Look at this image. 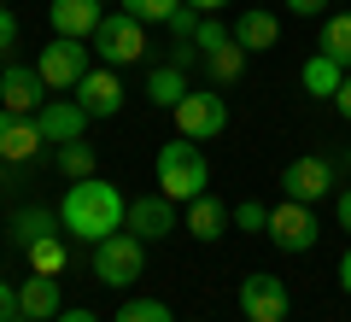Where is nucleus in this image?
<instances>
[{"label":"nucleus","instance_id":"c9c22d12","mask_svg":"<svg viewBox=\"0 0 351 322\" xmlns=\"http://www.w3.org/2000/svg\"><path fill=\"white\" fill-rule=\"evenodd\" d=\"M53 322H100V317H94V310H82V305H76V310H59V317H53Z\"/></svg>","mask_w":351,"mask_h":322},{"label":"nucleus","instance_id":"a878e982","mask_svg":"<svg viewBox=\"0 0 351 322\" xmlns=\"http://www.w3.org/2000/svg\"><path fill=\"white\" fill-rule=\"evenodd\" d=\"M59 170L71 176V182L94 176V147H88V141H64V147H59Z\"/></svg>","mask_w":351,"mask_h":322},{"label":"nucleus","instance_id":"f704fd0d","mask_svg":"<svg viewBox=\"0 0 351 322\" xmlns=\"http://www.w3.org/2000/svg\"><path fill=\"white\" fill-rule=\"evenodd\" d=\"M334 106H339V117L351 124V71H346V82H339V94H334Z\"/></svg>","mask_w":351,"mask_h":322},{"label":"nucleus","instance_id":"7ed1b4c3","mask_svg":"<svg viewBox=\"0 0 351 322\" xmlns=\"http://www.w3.org/2000/svg\"><path fill=\"white\" fill-rule=\"evenodd\" d=\"M141 270H147V240L129 235V229H117V235H106L100 246H94V275H100L106 287H135Z\"/></svg>","mask_w":351,"mask_h":322},{"label":"nucleus","instance_id":"4c0bfd02","mask_svg":"<svg viewBox=\"0 0 351 322\" xmlns=\"http://www.w3.org/2000/svg\"><path fill=\"white\" fill-rule=\"evenodd\" d=\"M339 287L351 293V246H346V258H339Z\"/></svg>","mask_w":351,"mask_h":322},{"label":"nucleus","instance_id":"ddd939ff","mask_svg":"<svg viewBox=\"0 0 351 322\" xmlns=\"http://www.w3.org/2000/svg\"><path fill=\"white\" fill-rule=\"evenodd\" d=\"M47 18H53V36L88 41L106 24V0H47Z\"/></svg>","mask_w":351,"mask_h":322},{"label":"nucleus","instance_id":"ea45409f","mask_svg":"<svg viewBox=\"0 0 351 322\" xmlns=\"http://www.w3.org/2000/svg\"><path fill=\"white\" fill-rule=\"evenodd\" d=\"M0 187H6V159H0Z\"/></svg>","mask_w":351,"mask_h":322},{"label":"nucleus","instance_id":"423d86ee","mask_svg":"<svg viewBox=\"0 0 351 322\" xmlns=\"http://www.w3.org/2000/svg\"><path fill=\"white\" fill-rule=\"evenodd\" d=\"M234 299H240V317H246V322H287V310H293L287 281L269 275V270H252L246 281H240Z\"/></svg>","mask_w":351,"mask_h":322},{"label":"nucleus","instance_id":"9d476101","mask_svg":"<svg viewBox=\"0 0 351 322\" xmlns=\"http://www.w3.org/2000/svg\"><path fill=\"white\" fill-rule=\"evenodd\" d=\"M281 194H287V199H304V205L328 199V194H334V164H328V159H316V152L293 159L287 170H281Z\"/></svg>","mask_w":351,"mask_h":322},{"label":"nucleus","instance_id":"2f4dec72","mask_svg":"<svg viewBox=\"0 0 351 322\" xmlns=\"http://www.w3.org/2000/svg\"><path fill=\"white\" fill-rule=\"evenodd\" d=\"M164 65H176V71H193V65H199V47H193V41H170V59Z\"/></svg>","mask_w":351,"mask_h":322},{"label":"nucleus","instance_id":"39448f33","mask_svg":"<svg viewBox=\"0 0 351 322\" xmlns=\"http://www.w3.org/2000/svg\"><path fill=\"white\" fill-rule=\"evenodd\" d=\"M36 71H41V82H47L53 94H64V88H76L88 71H94V47H88V41H76V36H53L47 47H41Z\"/></svg>","mask_w":351,"mask_h":322},{"label":"nucleus","instance_id":"473e14b6","mask_svg":"<svg viewBox=\"0 0 351 322\" xmlns=\"http://www.w3.org/2000/svg\"><path fill=\"white\" fill-rule=\"evenodd\" d=\"M12 317H18V287L0 281V322H12Z\"/></svg>","mask_w":351,"mask_h":322},{"label":"nucleus","instance_id":"2eb2a0df","mask_svg":"<svg viewBox=\"0 0 351 322\" xmlns=\"http://www.w3.org/2000/svg\"><path fill=\"white\" fill-rule=\"evenodd\" d=\"M47 147L36 129V117H18V112H0V159L6 164H29L36 152Z\"/></svg>","mask_w":351,"mask_h":322},{"label":"nucleus","instance_id":"dca6fc26","mask_svg":"<svg viewBox=\"0 0 351 322\" xmlns=\"http://www.w3.org/2000/svg\"><path fill=\"white\" fill-rule=\"evenodd\" d=\"M18 310L36 317V322H53V317H59V275L29 270V281H18Z\"/></svg>","mask_w":351,"mask_h":322},{"label":"nucleus","instance_id":"bb28decb","mask_svg":"<svg viewBox=\"0 0 351 322\" xmlns=\"http://www.w3.org/2000/svg\"><path fill=\"white\" fill-rule=\"evenodd\" d=\"M117 322H176V317H170L164 299H129V305L117 310Z\"/></svg>","mask_w":351,"mask_h":322},{"label":"nucleus","instance_id":"f03ea898","mask_svg":"<svg viewBox=\"0 0 351 322\" xmlns=\"http://www.w3.org/2000/svg\"><path fill=\"white\" fill-rule=\"evenodd\" d=\"M152 164H158V194H170L176 205H188V199H199L211 187V164H205L199 141H188V135L164 141Z\"/></svg>","mask_w":351,"mask_h":322},{"label":"nucleus","instance_id":"20e7f679","mask_svg":"<svg viewBox=\"0 0 351 322\" xmlns=\"http://www.w3.org/2000/svg\"><path fill=\"white\" fill-rule=\"evenodd\" d=\"M88 47L100 53L112 71H123V65L147 59V24H141V18H129V12H106V24L88 36Z\"/></svg>","mask_w":351,"mask_h":322},{"label":"nucleus","instance_id":"aec40b11","mask_svg":"<svg viewBox=\"0 0 351 322\" xmlns=\"http://www.w3.org/2000/svg\"><path fill=\"white\" fill-rule=\"evenodd\" d=\"M228 223H234V217H228V205H223L217 194L188 199V229H193V240H223Z\"/></svg>","mask_w":351,"mask_h":322},{"label":"nucleus","instance_id":"e433bc0d","mask_svg":"<svg viewBox=\"0 0 351 322\" xmlns=\"http://www.w3.org/2000/svg\"><path fill=\"white\" fill-rule=\"evenodd\" d=\"M339 229H346V235H351V187H346V194H339Z\"/></svg>","mask_w":351,"mask_h":322},{"label":"nucleus","instance_id":"f3484780","mask_svg":"<svg viewBox=\"0 0 351 322\" xmlns=\"http://www.w3.org/2000/svg\"><path fill=\"white\" fill-rule=\"evenodd\" d=\"M234 41L246 53H269L281 41V18L276 12H263V6H246V12L234 18Z\"/></svg>","mask_w":351,"mask_h":322},{"label":"nucleus","instance_id":"b1692460","mask_svg":"<svg viewBox=\"0 0 351 322\" xmlns=\"http://www.w3.org/2000/svg\"><path fill=\"white\" fill-rule=\"evenodd\" d=\"M24 258H29V270H41V275H64V270H71V252H64V240H59V235L36 240Z\"/></svg>","mask_w":351,"mask_h":322},{"label":"nucleus","instance_id":"cd10ccee","mask_svg":"<svg viewBox=\"0 0 351 322\" xmlns=\"http://www.w3.org/2000/svg\"><path fill=\"white\" fill-rule=\"evenodd\" d=\"M228 217H234V229H246V235L269 229V205H258V199H240V205L228 211Z\"/></svg>","mask_w":351,"mask_h":322},{"label":"nucleus","instance_id":"1a4fd4ad","mask_svg":"<svg viewBox=\"0 0 351 322\" xmlns=\"http://www.w3.org/2000/svg\"><path fill=\"white\" fill-rule=\"evenodd\" d=\"M53 100V88L41 82L36 65H0V112H18V117H36L41 106Z\"/></svg>","mask_w":351,"mask_h":322},{"label":"nucleus","instance_id":"412c9836","mask_svg":"<svg viewBox=\"0 0 351 322\" xmlns=\"http://www.w3.org/2000/svg\"><path fill=\"white\" fill-rule=\"evenodd\" d=\"M188 71H176V65H158V71L147 76V100L152 106H158V112H176V106H182V100H188Z\"/></svg>","mask_w":351,"mask_h":322},{"label":"nucleus","instance_id":"7c9ffc66","mask_svg":"<svg viewBox=\"0 0 351 322\" xmlns=\"http://www.w3.org/2000/svg\"><path fill=\"white\" fill-rule=\"evenodd\" d=\"M12 47H18V12L0 6V59H12Z\"/></svg>","mask_w":351,"mask_h":322},{"label":"nucleus","instance_id":"6e6552de","mask_svg":"<svg viewBox=\"0 0 351 322\" xmlns=\"http://www.w3.org/2000/svg\"><path fill=\"white\" fill-rule=\"evenodd\" d=\"M263 235H269L276 252H311L322 229H316V211L304 199H281V205H269V229Z\"/></svg>","mask_w":351,"mask_h":322},{"label":"nucleus","instance_id":"72a5a7b5","mask_svg":"<svg viewBox=\"0 0 351 322\" xmlns=\"http://www.w3.org/2000/svg\"><path fill=\"white\" fill-rule=\"evenodd\" d=\"M287 12H293V18H322L328 0H287Z\"/></svg>","mask_w":351,"mask_h":322},{"label":"nucleus","instance_id":"79ce46f5","mask_svg":"<svg viewBox=\"0 0 351 322\" xmlns=\"http://www.w3.org/2000/svg\"><path fill=\"white\" fill-rule=\"evenodd\" d=\"M346 170H351V147H346Z\"/></svg>","mask_w":351,"mask_h":322},{"label":"nucleus","instance_id":"a211bd4d","mask_svg":"<svg viewBox=\"0 0 351 322\" xmlns=\"http://www.w3.org/2000/svg\"><path fill=\"white\" fill-rule=\"evenodd\" d=\"M339 82H346V65L328 59L322 47H316L311 59L299 65V88H304V94H316V100H334V94H339Z\"/></svg>","mask_w":351,"mask_h":322},{"label":"nucleus","instance_id":"6ab92c4d","mask_svg":"<svg viewBox=\"0 0 351 322\" xmlns=\"http://www.w3.org/2000/svg\"><path fill=\"white\" fill-rule=\"evenodd\" d=\"M59 217L53 211H41V205H24V211H12V223H6V235H12V246L18 252H29L36 240H47V235H59Z\"/></svg>","mask_w":351,"mask_h":322},{"label":"nucleus","instance_id":"c03bdc74","mask_svg":"<svg viewBox=\"0 0 351 322\" xmlns=\"http://www.w3.org/2000/svg\"><path fill=\"white\" fill-rule=\"evenodd\" d=\"M0 6H6V0H0Z\"/></svg>","mask_w":351,"mask_h":322},{"label":"nucleus","instance_id":"f257e3e1","mask_svg":"<svg viewBox=\"0 0 351 322\" xmlns=\"http://www.w3.org/2000/svg\"><path fill=\"white\" fill-rule=\"evenodd\" d=\"M59 223L64 235H76L82 246H100L106 235H117V229L129 223V199L117 182H106V176H82V182H71V194L59 199Z\"/></svg>","mask_w":351,"mask_h":322},{"label":"nucleus","instance_id":"c85d7f7f","mask_svg":"<svg viewBox=\"0 0 351 322\" xmlns=\"http://www.w3.org/2000/svg\"><path fill=\"white\" fill-rule=\"evenodd\" d=\"M223 41H234V30H223L211 12H205V18H199V30H193V47H199V59H205L211 47H223Z\"/></svg>","mask_w":351,"mask_h":322},{"label":"nucleus","instance_id":"37998d69","mask_svg":"<svg viewBox=\"0 0 351 322\" xmlns=\"http://www.w3.org/2000/svg\"><path fill=\"white\" fill-rule=\"evenodd\" d=\"M193 322H205V317H193Z\"/></svg>","mask_w":351,"mask_h":322},{"label":"nucleus","instance_id":"58836bf2","mask_svg":"<svg viewBox=\"0 0 351 322\" xmlns=\"http://www.w3.org/2000/svg\"><path fill=\"white\" fill-rule=\"evenodd\" d=\"M188 6H193V12H223L228 0H188Z\"/></svg>","mask_w":351,"mask_h":322},{"label":"nucleus","instance_id":"c756f323","mask_svg":"<svg viewBox=\"0 0 351 322\" xmlns=\"http://www.w3.org/2000/svg\"><path fill=\"white\" fill-rule=\"evenodd\" d=\"M199 18H205V12H193L188 0H182V6L170 12V24H164V30H170V41H193V30H199Z\"/></svg>","mask_w":351,"mask_h":322},{"label":"nucleus","instance_id":"4468645a","mask_svg":"<svg viewBox=\"0 0 351 322\" xmlns=\"http://www.w3.org/2000/svg\"><path fill=\"white\" fill-rule=\"evenodd\" d=\"M36 129H41V141H47V147H64V141H82L88 112L76 106V100H47V106L36 112Z\"/></svg>","mask_w":351,"mask_h":322},{"label":"nucleus","instance_id":"4be33fe9","mask_svg":"<svg viewBox=\"0 0 351 322\" xmlns=\"http://www.w3.org/2000/svg\"><path fill=\"white\" fill-rule=\"evenodd\" d=\"M199 71L211 76L217 88H228V82H234L240 71H246V47H240V41H223V47H211V53L199 59Z\"/></svg>","mask_w":351,"mask_h":322},{"label":"nucleus","instance_id":"f8f14e48","mask_svg":"<svg viewBox=\"0 0 351 322\" xmlns=\"http://www.w3.org/2000/svg\"><path fill=\"white\" fill-rule=\"evenodd\" d=\"M76 106H82L88 117H117L123 112V82H117L112 65H100V71H88L82 82H76Z\"/></svg>","mask_w":351,"mask_h":322},{"label":"nucleus","instance_id":"a19ab883","mask_svg":"<svg viewBox=\"0 0 351 322\" xmlns=\"http://www.w3.org/2000/svg\"><path fill=\"white\" fill-rule=\"evenodd\" d=\"M12 322H36V317H24V310H18V317H12Z\"/></svg>","mask_w":351,"mask_h":322},{"label":"nucleus","instance_id":"9b49d317","mask_svg":"<svg viewBox=\"0 0 351 322\" xmlns=\"http://www.w3.org/2000/svg\"><path fill=\"white\" fill-rule=\"evenodd\" d=\"M129 235H141V240H164V235H176V199L170 194H141V199H129Z\"/></svg>","mask_w":351,"mask_h":322},{"label":"nucleus","instance_id":"5701e85b","mask_svg":"<svg viewBox=\"0 0 351 322\" xmlns=\"http://www.w3.org/2000/svg\"><path fill=\"white\" fill-rule=\"evenodd\" d=\"M316 47L351 71V12H334V18H328V24H322V41H316Z\"/></svg>","mask_w":351,"mask_h":322},{"label":"nucleus","instance_id":"0eeeda50","mask_svg":"<svg viewBox=\"0 0 351 322\" xmlns=\"http://www.w3.org/2000/svg\"><path fill=\"white\" fill-rule=\"evenodd\" d=\"M170 117H176V135H188V141H211L228 129V106H223L217 88H188V100Z\"/></svg>","mask_w":351,"mask_h":322},{"label":"nucleus","instance_id":"393cba45","mask_svg":"<svg viewBox=\"0 0 351 322\" xmlns=\"http://www.w3.org/2000/svg\"><path fill=\"white\" fill-rule=\"evenodd\" d=\"M182 6V0H117V12H129V18H141V24H170V12Z\"/></svg>","mask_w":351,"mask_h":322}]
</instances>
